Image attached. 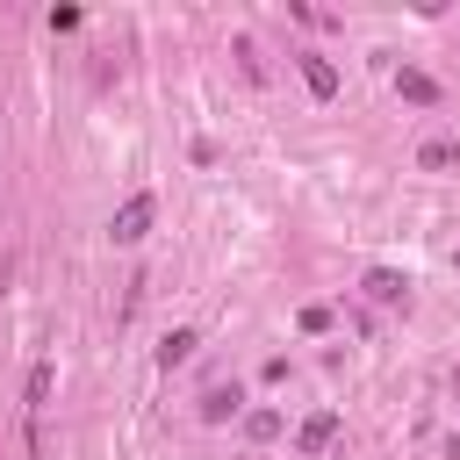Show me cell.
Returning a JSON list of instances; mask_svg holds the SVG:
<instances>
[{
  "label": "cell",
  "instance_id": "obj_8",
  "mask_svg": "<svg viewBox=\"0 0 460 460\" xmlns=\"http://www.w3.org/2000/svg\"><path fill=\"white\" fill-rule=\"evenodd\" d=\"M402 93H410V101H424V108H431V101H438V86H431V79H424V72H402Z\"/></svg>",
  "mask_w": 460,
  "mask_h": 460
},
{
  "label": "cell",
  "instance_id": "obj_1",
  "mask_svg": "<svg viewBox=\"0 0 460 460\" xmlns=\"http://www.w3.org/2000/svg\"><path fill=\"white\" fill-rule=\"evenodd\" d=\"M144 230H151V194H129V201L115 208V223H108V237H115V244H137Z\"/></svg>",
  "mask_w": 460,
  "mask_h": 460
},
{
  "label": "cell",
  "instance_id": "obj_9",
  "mask_svg": "<svg viewBox=\"0 0 460 460\" xmlns=\"http://www.w3.org/2000/svg\"><path fill=\"white\" fill-rule=\"evenodd\" d=\"M43 395H50V367H29V410H43Z\"/></svg>",
  "mask_w": 460,
  "mask_h": 460
},
{
  "label": "cell",
  "instance_id": "obj_2",
  "mask_svg": "<svg viewBox=\"0 0 460 460\" xmlns=\"http://www.w3.org/2000/svg\"><path fill=\"white\" fill-rule=\"evenodd\" d=\"M302 79H309V93H316V101H331V93H338V72H331L323 58H302Z\"/></svg>",
  "mask_w": 460,
  "mask_h": 460
},
{
  "label": "cell",
  "instance_id": "obj_3",
  "mask_svg": "<svg viewBox=\"0 0 460 460\" xmlns=\"http://www.w3.org/2000/svg\"><path fill=\"white\" fill-rule=\"evenodd\" d=\"M237 402H244L237 388H208V395H201V417H208V424H223V417H237Z\"/></svg>",
  "mask_w": 460,
  "mask_h": 460
},
{
  "label": "cell",
  "instance_id": "obj_7",
  "mask_svg": "<svg viewBox=\"0 0 460 460\" xmlns=\"http://www.w3.org/2000/svg\"><path fill=\"white\" fill-rule=\"evenodd\" d=\"M453 158H460V144H453V137H431V144L417 151V165H453Z\"/></svg>",
  "mask_w": 460,
  "mask_h": 460
},
{
  "label": "cell",
  "instance_id": "obj_4",
  "mask_svg": "<svg viewBox=\"0 0 460 460\" xmlns=\"http://www.w3.org/2000/svg\"><path fill=\"white\" fill-rule=\"evenodd\" d=\"M367 295H374V302H402V273L374 266V273H367Z\"/></svg>",
  "mask_w": 460,
  "mask_h": 460
},
{
  "label": "cell",
  "instance_id": "obj_6",
  "mask_svg": "<svg viewBox=\"0 0 460 460\" xmlns=\"http://www.w3.org/2000/svg\"><path fill=\"white\" fill-rule=\"evenodd\" d=\"M331 431H338V417H331V410H323V417H309V424H302V453H323V438H331Z\"/></svg>",
  "mask_w": 460,
  "mask_h": 460
},
{
  "label": "cell",
  "instance_id": "obj_5",
  "mask_svg": "<svg viewBox=\"0 0 460 460\" xmlns=\"http://www.w3.org/2000/svg\"><path fill=\"white\" fill-rule=\"evenodd\" d=\"M194 345H201V338H194V331H172V338H165V345H158V367H180V359H187V352H194Z\"/></svg>",
  "mask_w": 460,
  "mask_h": 460
}]
</instances>
